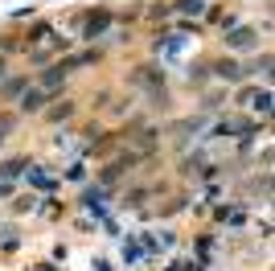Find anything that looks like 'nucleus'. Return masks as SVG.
<instances>
[{
    "label": "nucleus",
    "instance_id": "2",
    "mask_svg": "<svg viewBox=\"0 0 275 271\" xmlns=\"http://www.w3.org/2000/svg\"><path fill=\"white\" fill-rule=\"evenodd\" d=\"M181 13H201V0H177Z\"/></svg>",
    "mask_w": 275,
    "mask_h": 271
},
{
    "label": "nucleus",
    "instance_id": "3",
    "mask_svg": "<svg viewBox=\"0 0 275 271\" xmlns=\"http://www.w3.org/2000/svg\"><path fill=\"white\" fill-rule=\"evenodd\" d=\"M0 132H5V128H0ZM0 140H5V136H0Z\"/></svg>",
    "mask_w": 275,
    "mask_h": 271
},
{
    "label": "nucleus",
    "instance_id": "1",
    "mask_svg": "<svg viewBox=\"0 0 275 271\" xmlns=\"http://www.w3.org/2000/svg\"><path fill=\"white\" fill-rule=\"evenodd\" d=\"M21 107H25V111H41V95H25Z\"/></svg>",
    "mask_w": 275,
    "mask_h": 271
}]
</instances>
